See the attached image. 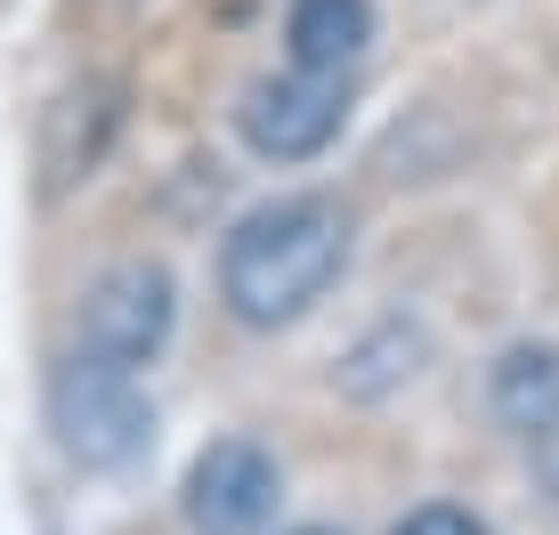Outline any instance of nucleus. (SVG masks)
Here are the masks:
<instances>
[{
	"instance_id": "1",
	"label": "nucleus",
	"mask_w": 559,
	"mask_h": 535,
	"mask_svg": "<svg viewBox=\"0 0 559 535\" xmlns=\"http://www.w3.org/2000/svg\"><path fill=\"white\" fill-rule=\"evenodd\" d=\"M341 260H349V219L324 195H284L260 203L227 227L219 243V300L243 324H293L308 300L333 293Z\"/></svg>"
},
{
	"instance_id": "2",
	"label": "nucleus",
	"mask_w": 559,
	"mask_h": 535,
	"mask_svg": "<svg viewBox=\"0 0 559 535\" xmlns=\"http://www.w3.org/2000/svg\"><path fill=\"white\" fill-rule=\"evenodd\" d=\"M49 430H57V447H66L82 471H122V463L146 454L154 406H146L139 381H130V366L73 349L66 366L49 373Z\"/></svg>"
},
{
	"instance_id": "3",
	"label": "nucleus",
	"mask_w": 559,
	"mask_h": 535,
	"mask_svg": "<svg viewBox=\"0 0 559 535\" xmlns=\"http://www.w3.org/2000/svg\"><path fill=\"white\" fill-rule=\"evenodd\" d=\"M243 122V146L267 163H300V155H324V146L341 139V122H349V90H341V73H267V82L243 90L236 106Z\"/></svg>"
},
{
	"instance_id": "4",
	"label": "nucleus",
	"mask_w": 559,
	"mask_h": 535,
	"mask_svg": "<svg viewBox=\"0 0 559 535\" xmlns=\"http://www.w3.org/2000/svg\"><path fill=\"white\" fill-rule=\"evenodd\" d=\"M170 317H179L170 268L122 260V268H106V276L82 293V349L114 357V366H146V357L170 341Z\"/></svg>"
},
{
	"instance_id": "5",
	"label": "nucleus",
	"mask_w": 559,
	"mask_h": 535,
	"mask_svg": "<svg viewBox=\"0 0 559 535\" xmlns=\"http://www.w3.org/2000/svg\"><path fill=\"white\" fill-rule=\"evenodd\" d=\"M276 520V463L252 438H219L187 471V527L195 535H260Z\"/></svg>"
},
{
	"instance_id": "6",
	"label": "nucleus",
	"mask_w": 559,
	"mask_h": 535,
	"mask_svg": "<svg viewBox=\"0 0 559 535\" xmlns=\"http://www.w3.org/2000/svg\"><path fill=\"white\" fill-rule=\"evenodd\" d=\"M114 130H122V82L90 73V82L57 90V106L41 114V187L49 195H66L73 179H90L106 163Z\"/></svg>"
},
{
	"instance_id": "7",
	"label": "nucleus",
	"mask_w": 559,
	"mask_h": 535,
	"mask_svg": "<svg viewBox=\"0 0 559 535\" xmlns=\"http://www.w3.org/2000/svg\"><path fill=\"white\" fill-rule=\"evenodd\" d=\"M487 406L495 423L519 430V438H551L559 430V349L527 341V349H503L487 373Z\"/></svg>"
},
{
	"instance_id": "8",
	"label": "nucleus",
	"mask_w": 559,
	"mask_h": 535,
	"mask_svg": "<svg viewBox=\"0 0 559 535\" xmlns=\"http://www.w3.org/2000/svg\"><path fill=\"white\" fill-rule=\"evenodd\" d=\"M284 41H293V66L308 73H349L373 41V9L365 0H293Z\"/></svg>"
},
{
	"instance_id": "9",
	"label": "nucleus",
	"mask_w": 559,
	"mask_h": 535,
	"mask_svg": "<svg viewBox=\"0 0 559 535\" xmlns=\"http://www.w3.org/2000/svg\"><path fill=\"white\" fill-rule=\"evenodd\" d=\"M397 535H487V527H478L471 511H454V503H430V511H414Z\"/></svg>"
},
{
	"instance_id": "10",
	"label": "nucleus",
	"mask_w": 559,
	"mask_h": 535,
	"mask_svg": "<svg viewBox=\"0 0 559 535\" xmlns=\"http://www.w3.org/2000/svg\"><path fill=\"white\" fill-rule=\"evenodd\" d=\"M293 535H333V527H293Z\"/></svg>"
}]
</instances>
